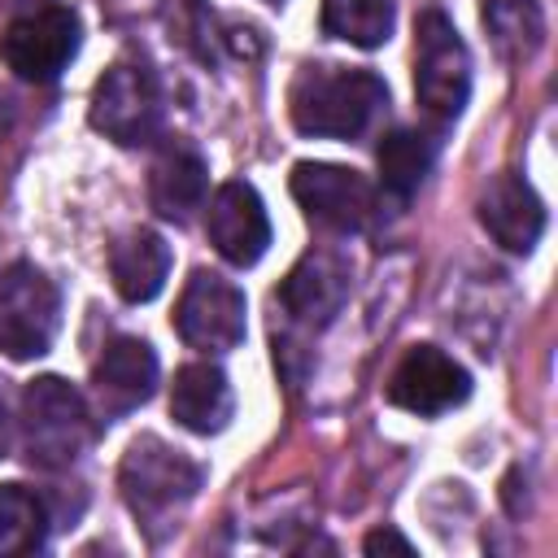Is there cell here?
Listing matches in <instances>:
<instances>
[{"instance_id": "26", "label": "cell", "mask_w": 558, "mask_h": 558, "mask_svg": "<svg viewBox=\"0 0 558 558\" xmlns=\"http://www.w3.org/2000/svg\"><path fill=\"white\" fill-rule=\"evenodd\" d=\"M270 4H279V0H270Z\"/></svg>"}, {"instance_id": "19", "label": "cell", "mask_w": 558, "mask_h": 558, "mask_svg": "<svg viewBox=\"0 0 558 558\" xmlns=\"http://www.w3.org/2000/svg\"><path fill=\"white\" fill-rule=\"evenodd\" d=\"M375 161H379V183H384V192L397 196V201H410V196L423 187L427 170H432V140L418 135V131L397 126V131L379 135Z\"/></svg>"}, {"instance_id": "21", "label": "cell", "mask_w": 558, "mask_h": 558, "mask_svg": "<svg viewBox=\"0 0 558 558\" xmlns=\"http://www.w3.org/2000/svg\"><path fill=\"white\" fill-rule=\"evenodd\" d=\"M484 26H488L497 52L510 61H527L545 39V13L536 0H488Z\"/></svg>"}, {"instance_id": "4", "label": "cell", "mask_w": 558, "mask_h": 558, "mask_svg": "<svg viewBox=\"0 0 558 558\" xmlns=\"http://www.w3.org/2000/svg\"><path fill=\"white\" fill-rule=\"evenodd\" d=\"M414 96L436 126H449L471 96V52L440 9H423L414 22Z\"/></svg>"}, {"instance_id": "16", "label": "cell", "mask_w": 558, "mask_h": 558, "mask_svg": "<svg viewBox=\"0 0 558 558\" xmlns=\"http://www.w3.org/2000/svg\"><path fill=\"white\" fill-rule=\"evenodd\" d=\"M170 414H174L179 427H187L196 436L222 432L235 414V397H231V384H227L222 366H214V362L179 366L174 384H170Z\"/></svg>"}, {"instance_id": "14", "label": "cell", "mask_w": 558, "mask_h": 558, "mask_svg": "<svg viewBox=\"0 0 558 558\" xmlns=\"http://www.w3.org/2000/svg\"><path fill=\"white\" fill-rule=\"evenodd\" d=\"M480 222L501 248L532 253L541 231H545V205H541V196L532 192V183L523 174L501 170L480 192Z\"/></svg>"}, {"instance_id": "7", "label": "cell", "mask_w": 558, "mask_h": 558, "mask_svg": "<svg viewBox=\"0 0 558 558\" xmlns=\"http://www.w3.org/2000/svg\"><path fill=\"white\" fill-rule=\"evenodd\" d=\"M78 44H83V31L74 9L44 4V9L17 13L0 31V61L26 83H52L74 61Z\"/></svg>"}, {"instance_id": "10", "label": "cell", "mask_w": 558, "mask_h": 558, "mask_svg": "<svg viewBox=\"0 0 558 558\" xmlns=\"http://www.w3.org/2000/svg\"><path fill=\"white\" fill-rule=\"evenodd\" d=\"M349 257L336 248H310L279 283L275 305L288 318V327L301 331H323L349 301Z\"/></svg>"}, {"instance_id": "24", "label": "cell", "mask_w": 558, "mask_h": 558, "mask_svg": "<svg viewBox=\"0 0 558 558\" xmlns=\"http://www.w3.org/2000/svg\"><path fill=\"white\" fill-rule=\"evenodd\" d=\"M4 9H22V13H31V9H44L48 0H0Z\"/></svg>"}, {"instance_id": "18", "label": "cell", "mask_w": 558, "mask_h": 558, "mask_svg": "<svg viewBox=\"0 0 558 558\" xmlns=\"http://www.w3.org/2000/svg\"><path fill=\"white\" fill-rule=\"evenodd\" d=\"M52 527L48 501L26 484H0V558L44 549Z\"/></svg>"}, {"instance_id": "2", "label": "cell", "mask_w": 558, "mask_h": 558, "mask_svg": "<svg viewBox=\"0 0 558 558\" xmlns=\"http://www.w3.org/2000/svg\"><path fill=\"white\" fill-rule=\"evenodd\" d=\"M96 414L87 397L61 379V375H39L22 388V410H17V440L31 466L39 471H61L78 462V453L92 445Z\"/></svg>"}, {"instance_id": "11", "label": "cell", "mask_w": 558, "mask_h": 558, "mask_svg": "<svg viewBox=\"0 0 558 558\" xmlns=\"http://www.w3.org/2000/svg\"><path fill=\"white\" fill-rule=\"evenodd\" d=\"M471 397V375L436 344H414L388 375V401L418 418L445 414Z\"/></svg>"}, {"instance_id": "13", "label": "cell", "mask_w": 558, "mask_h": 558, "mask_svg": "<svg viewBox=\"0 0 558 558\" xmlns=\"http://www.w3.org/2000/svg\"><path fill=\"white\" fill-rule=\"evenodd\" d=\"M157 392V353L140 336H118L92 366V401L100 418H122Z\"/></svg>"}, {"instance_id": "12", "label": "cell", "mask_w": 558, "mask_h": 558, "mask_svg": "<svg viewBox=\"0 0 558 558\" xmlns=\"http://www.w3.org/2000/svg\"><path fill=\"white\" fill-rule=\"evenodd\" d=\"M205 231L222 262H231V266L262 262V253L270 248V218H266L257 187L244 179L218 183L209 196V209H205Z\"/></svg>"}, {"instance_id": "6", "label": "cell", "mask_w": 558, "mask_h": 558, "mask_svg": "<svg viewBox=\"0 0 558 558\" xmlns=\"http://www.w3.org/2000/svg\"><path fill=\"white\" fill-rule=\"evenodd\" d=\"M87 118L105 140H113L122 148L153 144L157 131H161V83H157V74L144 61L109 65L92 87Z\"/></svg>"}, {"instance_id": "20", "label": "cell", "mask_w": 558, "mask_h": 558, "mask_svg": "<svg viewBox=\"0 0 558 558\" xmlns=\"http://www.w3.org/2000/svg\"><path fill=\"white\" fill-rule=\"evenodd\" d=\"M392 0H323L318 26L353 48H379L392 35Z\"/></svg>"}, {"instance_id": "25", "label": "cell", "mask_w": 558, "mask_h": 558, "mask_svg": "<svg viewBox=\"0 0 558 558\" xmlns=\"http://www.w3.org/2000/svg\"><path fill=\"white\" fill-rule=\"evenodd\" d=\"M0 140H4V100H0Z\"/></svg>"}, {"instance_id": "9", "label": "cell", "mask_w": 558, "mask_h": 558, "mask_svg": "<svg viewBox=\"0 0 558 558\" xmlns=\"http://www.w3.org/2000/svg\"><path fill=\"white\" fill-rule=\"evenodd\" d=\"M174 331L201 353L235 349L244 340V292L218 270H192L174 305Z\"/></svg>"}, {"instance_id": "17", "label": "cell", "mask_w": 558, "mask_h": 558, "mask_svg": "<svg viewBox=\"0 0 558 558\" xmlns=\"http://www.w3.org/2000/svg\"><path fill=\"white\" fill-rule=\"evenodd\" d=\"M109 275H113V288H118L122 301L144 305V301H153L166 288L170 244L157 231H148V227H131L109 248Z\"/></svg>"}, {"instance_id": "3", "label": "cell", "mask_w": 558, "mask_h": 558, "mask_svg": "<svg viewBox=\"0 0 558 558\" xmlns=\"http://www.w3.org/2000/svg\"><path fill=\"white\" fill-rule=\"evenodd\" d=\"M205 471L201 462H192L183 449L166 445L161 436L144 432L126 445L122 466H118V488L122 501L131 506V514L157 536V527H174L170 519L196 497Z\"/></svg>"}, {"instance_id": "1", "label": "cell", "mask_w": 558, "mask_h": 558, "mask_svg": "<svg viewBox=\"0 0 558 558\" xmlns=\"http://www.w3.org/2000/svg\"><path fill=\"white\" fill-rule=\"evenodd\" d=\"M388 109V87L371 70L301 65L288 87V118L314 140H357Z\"/></svg>"}, {"instance_id": "15", "label": "cell", "mask_w": 558, "mask_h": 558, "mask_svg": "<svg viewBox=\"0 0 558 558\" xmlns=\"http://www.w3.org/2000/svg\"><path fill=\"white\" fill-rule=\"evenodd\" d=\"M209 196V166L192 144H166L148 170V205L166 222H187Z\"/></svg>"}, {"instance_id": "22", "label": "cell", "mask_w": 558, "mask_h": 558, "mask_svg": "<svg viewBox=\"0 0 558 558\" xmlns=\"http://www.w3.org/2000/svg\"><path fill=\"white\" fill-rule=\"evenodd\" d=\"M17 445V410H13V392L9 379L0 375V458H9Z\"/></svg>"}, {"instance_id": "8", "label": "cell", "mask_w": 558, "mask_h": 558, "mask_svg": "<svg viewBox=\"0 0 558 558\" xmlns=\"http://www.w3.org/2000/svg\"><path fill=\"white\" fill-rule=\"evenodd\" d=\"M288 187H292L296 205L305 209V218L314 227H323V231L353 235L375 218V187L349 166L296 161Z\"/></svg>"}, {"instance_id": "23", "label": "cell", "mask_w": 558, "mask_h": 558, "mask_svg": "<svg viewBox=\"0 0 558 558\" xmlns=\"http://www.w3.org/2000/svg\"><path fill=\"white\" fill-rule=\"evenodd\" d=\"M362 549H366V554H405V558H410V554H414V541H405L397 527H375V532L362 541Z\"/></svg>"}, {"instance_id": "5", "label": "cell", "mask_w": 558, "mask_h": 558, "mask_svg": "<svg viewBox=\"0 0 558 558\" xmlns=\"http://www.w3.org/2000/svg\"><path fill=\"white\" fill-rule=\"evenodd\" d=\"M61 331V288L35 266L13 262L0 275V353L31 362L52 349Z\"/></svg>"}]
</instances>
